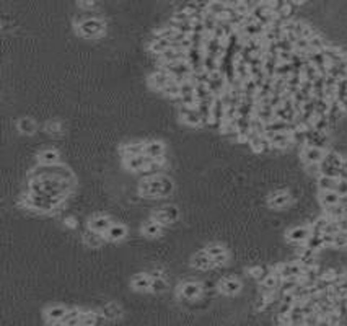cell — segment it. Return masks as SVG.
Returning <instances> with one entry per match:
<instances>
[{"instance_id":"31","label":"cell","mask_w":347,"mask_h":326,"mask_svg":"<svg viewBox=\"0 0 347 326\" xmlns=\"http://www.w3.org/2000/svg\"><path fill=\"white\" fill-rule=\"evenodd\" d=\"M17 126H18V131L22 134H27V136H33V134L36 132V122L29 118L20 119Z\"/></svg>"},{"instance_id":"36","label":"cell","mask_w":347,"mask_h":326,"mask_svg":"<svg viewBox=\"0 0 347 326\" xmlns=\"http://www.w3.org/2000/svg\"><path fill=\"white\" fill-rule=\"evenodd\" d=\"M324 214L328 215L331 220H339L341 217L346 215V212H344L343 206L338 204V206H333V207H326V209H324Z\"/></svg>"},{"instance_id":"10","label":"cell","mask_w":347,"mask_h":326,"mask_svg":"<svg viewBox=\"0 0 347 326\" xmlns=\"http://www.w3.org/2000/svg\"><path fill=\"white\" fill-rule=\"evenodd\" d=\"M201 294H202V286H201L199 282L188 281V282L179 284L178 286V296L183 298L193 300V298H198Z\"/></svg>"},{"instance_id":"44","label":"cell","mask_w":347,"mask_h":326,"mask_svg":"<svg viewBox=\"0 0 347 326\" xmlns=\"http://www.w3.org/2000/svg\"><path fill=\"white\" fill-rule=\"evenodd\" d=\"M336 193L339 196H347V179L344 178H339L338 179V184H336Z\"/></svg>"},{"instance_id":"3","label":"cell","mask_w":347,"mask_h":326,"mask_svg":"<svg viewBox=\"0 0 347 326\" xmlns=\"http://www.w3.org/2000/svg\"><path fill=\"white\" fill-rule=\"evenodd\" d=\"M179 116H181V121H183L184 124H188V126H191V127H201V126H204L202 116H201L198 106L179 105Z\"/></svg>"},{"instance_id":"34","label":"cell","mask_w":347,"mask_h":326,"mask_svg":"<svg viewBox=\"0 0 347 326\" xmlns=\"http://www.w3.org/2000/svg\"><path fill=\"white\" fill-rule=\"evenodd\" d=\"M308 43H310V51H317V53H321L326 46H328V43L321 38V36L317 33V34H313L312 38L308 39Z\"/></svg>"},{"instance_id":"48","label":"cell","mask_w":347,"mask_h":326,"mask_svg":"<svg viewBox=\"0 0 347 326\" xmlns=\"http://www.w3.org/2000/svg\"><path fill=\"white\" fill-rule=\"evenodd\" d=\"M338 224H339V229H341V232H347V215L341 217V219L338 220Z\"/></svg>"},{"instance_id":"2","label":"cell","mask_w":347,"mask_h":326,"mask_svg":"<svg viewBox=\"0 0 347 326\" xmlns=\"http://www.w3.org/2000/svg\"><path fill=\"white\" fill-rule=\"evenodd\" d=\"M77 30L85 38H95V36H100L105 31V22L98 18H87L77 25Z\"/></svg>"},{"instance_id":"24","label":"cell","mask_w":347,"mask_h":326,"mask_svg":"<svg viewBox=\"0 0 347 326\" xmlns=\"http://www.w3.org/2000/svg\"><path fill=\"white\" fill-rule=\"evenodd\" d=\"M59 160H60L59 152H58V150H54V148H46V150H43V152L38 155V162L41 165H46V167H48V165L59 163Z\"/></svg>"},{"instance_id":"8","label":"cell","mask_w":347,"mask_h":326,"mask_svg":"<svg viewBox=\"0 0 347 326\" xmlns=\"http://www.w3.org/2000/svg\"><path fill=\"white\" fill-rule=\"evenodd\" d=\"M307 146H313V147L328 150V147H329L328 132H321V131H317L315 127H312L310 131H307Z\"/></svg>"},{"instance_id":"51","label":"cell","mask_w":347,"mask_h":326,"mask_svg":"<svg viewBox=\"0 0 347 326\" xmlns=\"http://www.w3.org/2000/svg\"><path fill=\"white\" fill-rule=\"evenodd\" d=\"M290 2H292L293 5H302V3L307 2V0H290Z\"/></svg>"},{"instance_id":"11","label":"cell","mask_w":347,"mask_h":326,"mask_svg":"<svg viewBox=\"0 0 347 326\" xmlns=\"http://www.w3.org/2000/svg\"><path fill=\"white\" fill-rule=\"evenodd\" d=\"M310 235H312V227L302 225V227H293L287 232V240L290 243H297V245H303L305 241L308 240Z\"/></svg>"},{"instance_id":"27","label":"cell","mask_w":347,"mask_h":326,"mask_svg":"<svg viewBox=\"0 0 347 326\" xmlns=\"http://www.w3.org/2000/svg\"><path fill=\"white\" fill-rule=\"evenodd\" d=\"M100 315L103 318H108V320H117L122 315V310H121V307H117L116 303H108L100 310Z\"/></svg>"},{"instance_id":"26","label":"cell","mask_w":347,"mask_h":326,"mask_svg":"<svg viewBox=\"0 0 347 326\" xmlns=\"http://www.w3.org/2000/svg\"><path fill=\"white\" fill-rule=\"evenodd\" d=\"M227 8H229V3L224 2V0H210V2H207V12L215 15V17L227 13Z\"/></svg>"},{"instance_id":"50","label":"cell","mask_w":347,"mask_h":326,"mask_svg":"<svg viewBox=\"0 0 347 326\" xmlns=\"http://www.w3.org/2000/svg\"><path fill=\"white\" fill-rule=\"evenodd\" d=\"M341 170H346V172H347V157H343V163H341Z\"/></svg>"},{"instance_id":"19","label":"cell","mask_w":347,"mask_h":326,"mask_svg":"<svg viewBox=\"0 0 347 326\" xmlns=\"http://www.w3.org/2000/svg\"><path fill=\"white\" fill-rule=\"evenodd\" d=\"M126 235H127V227L122 224H113L110 227V230L105 234L108 241H121L126 238Z\"/></svg>"},{"instance_id":"20","label":"cell","mask_w":347,"mask_h":326,"mask_svg":"<svg viewBox=\"0 0 347 326\" xmlns=\"http://www.w3.org/2000/svg\"><path fill=\"white\" fill-rule=\"evenodd\" d=\"M144 153L147 155V157H152V158L162 157V155H165V144L162 141H148V142H145Z\"/></svg>"},{"instance_id":"17","label":"cell","mask_w":347,"mask_h":326,"mask_svg":"<svg viewBox=\"0 0 347 326\" xmlns=\"http://www.w3.org/2000/svg\"><path fill=\"white\" fill-rule=\"evenodd\" d=\"M131 284H132L134 291H137V292L150 291V286H152V276L147 272H139L132 277Z\"/></svg>"},{"instance_id":"1","label":"cell","mask_w":347,"mask_h":326,"mask_svg":"<svg viewBox=\"0 0 347 326\" xmlns=\"http://www.w3.org/2000/svg\"><path fill=\"white\" fill-rule=\"evenodd\" d=\"M174 191V183L165 175H150L139 184V193L144 198H168Z\"/></svg>"},{"instance_id":"22","label":"cell","mask_w":347,"mask_h":326,"mask_svg":"<svg viewBox=\"0 0 347 326\" xmlns=\"http://www.w3.org/2000/svg\"><path fill=\"white\" fill-rule=\"evenodd\" d=\"M163 232V225L158 224L157 220L150 219L148 222H145L142 225V234L147 237V238H155V237H160Z\"/></svg>"},{"instance_id":"29","label":"cell","mask_w":347,"mask_h":326,"mask_svg":"<svg viewBox=\"0 0 347 326\" xmlns=\"http://www.w3.org/2000/svg\"><path fill=\"white\" fill-rule=\"evenodd\" d=\"M80 317H82V310L79 308H69L65 313V317L62 318V325L72 326V325H80Z\"/></svg>"},{"instance_id":"42","label":"cell","mask_w":347,"mask_h":326,"mask_svg":"<svg viewBox=\"0 0 347 326\" xmlns=\"http://www.w3.org/2000/svg\"><path fill=\"white\" fill-rule=\"evenodd\" d=\"M338 277L339 276H338V272H336L334 269H326V271H321V276H319V279H323V281L331 284V286L338 281Z\"/></svg>"},{"instance_id":"30","label":"cell","mask_w":347,"mask_h":326,"mask_svg":"<svg viewBox=\"0 0 347 326\" xmlns=\"http://www.w3.org/2000/svg\"><path fill=\"white\" fill-rule=\"evenodd\" d=\"M339 178H333V177H324V175H319L318 177V188L319 191H334L336 184H338Z\"/></svg>"},{"instance_id":"15","label":"cell","mask_w":347,"mask_h":326,"mask_svg":"<svg viewBox=\"0 0 347 326\" xmlns=\"http://www.w3.org/2000/svg\"><path fill=\"white\" fill-rule=\"evenodd\" d=\"M111 225H113V222L108 215H95V217H91L90 222H88V229L95 230V232H98V234H106Z\"/></svg>"},{"instance_id":"13","label":"cell","mask_w":347,"mask_h":326,"mask_svg":"<svg viewBox=\"0 0 347 326\" xmlns=\"http://www.w3.org/2000/svg\"><path fill=\"white\" fill-rule=\"evenodd\" d=\"M290 199L292 198H290L289 191H276V193H272L271 196H269L267 204H269V207H272V209H284L290 204Z\"/></svg>"},{"instance_id":"18","label":"cell","mask_w":347,"mask_h":326,"mask_svg":"<svg viewBox=\"0 0 347 326\" xmlns=\"http://www.w3.org/2000/svg\"><path fill=\"white\" fill-rule=\"evenodd\" d=\"M67 310H69V308L62 307V305H54V307L46 308V310H44V318H46V322H48V323H60L62 318L65 317Z\"/></svg>"},{"instance_id":"28","label":"cell","mask_w":347,"mask_h":326,"mask_svg":"<svg viewBox=\"0 0 347 326\" xmlns=\"http://www.w3.org/2000/svg\"><path fill=\"white\" fill-rule=\"evenodd\" d=\"M162 93L168 98H179L181 96V85L176 79H172L167 85L162 89Z\"/></svg>"},{"instance_id":"35","label":"cell","mask_w":347,"mask_h":326,"mask_svg":"<svg viewBox=\"0 0 347 326\" xmlns=\"http://www.w3.org/2000/svg\"><path fill=\"white\" fill-rule=\"evenodd\" d=\"M323 162L326 163H329V165H333V167H338L341 168V163H343V157L338 153V152H334V150H326V157Z\"/></svg>"},{"instance_id":"14","label":"cell","mask_w":347,"mask_h":326,"mask_svg":"<svg viewBox=\"0 0 347 326\" xmlns=\"http://www.w3.org/2000/svg\"><path fill=\"white\" fill-rule=\"evenodd\" d=\"M219 291L225 296H236L241 291V282L235 277H224L219 282Z\"/></svg>"},{"instance_id":"43","label":"cell","mask_w":347,"mask_h":326,"mask_svg":"<svg viewBox=\"0 0 347 326\" xmlns=\"http://www.w3.org/2000/svg\"><path fill=\"white\" fill-rule=\"evenodd\" d=\"M44 129H46V132L48 134H60L62 132V126H60V122H58V121H49L44 126Z\"/></svg>"},{"instance_id":"6","label":"cell","mask_w":347,"mask_h":326,"mask_svg":"<svg viewBox=\"0 0 347 326\" xmlns=\"http://www.w3.org/2000/svg\"><path fill=\"white\" fill-rule=\"evenodd\" d=\"M172 79H173V77L168 74V70L165 69V67H158V69L148 77V85H150V89L162 91L163 87L167 85Z\"/></svg>"},{"instance_id":"37","label":"cell","mask_w":347,"mask_h":326,"mask_svg":"<svg viewBox=\"0 0 347 326\" xmlns=\"http://www.w3.org/2000/svg\"><path fill=\"white\" fill-rule=\"evenodd\" d=\"M319 175H324V177H333V178H339L341 177V168L333 167V165H329V163H326V162H321V173Z\"/></svg>"},{"instance_id":"23","label":"cell","mask_w":347,"mask_h":326,"mask_svg":"<svg viewBox=\"0 0 347 326\" xmlns=\"http://www.w3.org/2000/svg\"><path fill=\"white\" fill-rule=\"evenodd\" d=\"M341 196L336 191H319V204L323 207H333V206L339 204Z\"/></svg>"},{"instance_id":"45","label":"cell","mask_w":347,"mask_h":326,"mask_svg":"<svg viewBox=\"0 0 347 326\" xmlns=\"http://www.w3.org/2000/svg\"><path fill=\"white\" fill-rule=\"evenodd\" d=\"M173 20H174V22H189V20H191V15L186 13L184 10H179V12H176V13L173 15Z\"/></svg>"},{"instance_id":"7","label":"cell","mask_w":347,"mask_h":326,"mask_svg":"<svg viewBox=\"0 0 347 326\" xmlns=\"http://www.w3.org/2000/svg\"><path fill=\"white\" fill-rule=\"evenodd\" d=\"M326 157V150L319 148V147H313V146H305L302 147V160L307 163H321Z\"/></svg>"},{"instance_id":"38","label":"cell","mask_w":347,"mask_h":326,"mask_svg":"<svg viewBox=\"0 0 347 326\" xmlns=\"http://www.w3.org/2000/svg\"><path fill=\"white\" fill-rule=\"evenodd\" d=\"M248 272H250V276H251L253 279H256V281L261 282L262 279L269 274V267H264V266H253Z\"/></svg>"},{"instance_id":"47","label":"cell","mask_w":347,"mask_h":326,"mask_svg":"<svg viewBox=\"0 0 347 326\" xmlns=\"http://www.w3.org/2000/svg\"><path fill=\"white\" fill-rule=\"evenodd\" d=\"M79 5H80L82 8L90 10V8H93L96 5V0H79Z\"/></svg>"},{"instance_id":"33","label":"cell","mask_w":347,"mask_h":326,"mask_svg":"<svg viewBox=\"0 0 347 326\" xmlns=\"http://www.w3.org/2000/svg\"><path fill=\"white\" fill-rule=\"evenodd\" d=\"M305 245H307L308 248H312V250H315L317 253L324 248V243H323V238H321V234H312L308 240L305 241Z\"/></svg>"},{"instance_id":"21","label":"cell","mask_w":347,"mask_h":326,"mask_svg":"<svg viewBox=\"0 0 347 326\" xmlns=\"http://www.w3.org/2000/svg\"><path fill=\"white\" fill-rule=\"evenodd\" d=\"M103 235H105V234H98V232L88 229L84 234L85 245L90 246V248H100L103 243H105V238H106V237H103Z\"/></svg>"},{"instance_id":"41","label":"cell","mask_w":347,"mask_h":326,"mask_svg":"<svg viewBox=\"0 0 347 326\" xmlns=\"http://www.w3.org/2000/svg\"><path fill=\"white\" fill-rule=\"evenodd\" d=\"M205 251L209 253V255L212 256V260H214V258H217V256L225 255V253H227V248L222 246V245H219V243H212V245L205 246Z\"/></svg>"},{"instance_id":"12","label":"cell","mask_w":347,"mask_h":326,"mask_svg":"<svg viewBox=\"0 0 347 326\" xmlns=\"http://www.w3.org/2000/svg\"><path fill=\"white\" fill-rule=\"evenodd\" d=\"M303 274V266L298 261L292 263H282L279 265V277L289 279V277H300Z\"/></svg>"},{"instance_id":"39","label":"cell","mask_w":347,"mask_h":326,"mask_svg":"<svg viewBox=\"0 0 347 326\" xmlns=\"http://www.w3.org/2000/svg\"><path fill=\"white\" fill-rule=\"evenodd\" d=\"M333 248H336V250H347V232H339V234L334 235Z\"/></svg>"},{"instance_id":"5","label":"cell","mask_w":347,"mask_h":326,"mask_svg":"<svg viewBox=\"0 0 347 326\" xmlns=\"http://www.w3.org/2000/svg\"><path fill=\"white\" fill-rule=\"evenodd\" d=\"M264 136H266L269 141H271L272 148H277V150L289 148L293 144L292 134H290V132H266Z\"/></svg>"},{"instance_id":"32","label":"cell","mask_w":347,"mask_h":326,"mask_svg":"<svg viewBox=\"0 0 347 326\" xmlns=\"http://www.w3.org/2000/svg\"><path fill=\"white\" fill-rule=\"evenodd\" d=\"M172 48V41L170 39H153L152 44H150V51H152L153 54H158L162 56L165 51Z\"/></svg>"},{"instance_id":"46","label":"cell","mask_w":347,"mask_h":326,"mask_svg":"<svg viewBox=\"0 0 347 326\" xmlns=\"http://www.w3.org/2000/svg\"><path fill=\"white\" fill-rule=\"evenodd\" d=\"M321 238H323L324 248H326V246H333V243H334V235H331V234H321Z\"/></svg>"},{"instance_id":"49","label":"cell","mask_w":347,"mask_h":326,"mask_svg":"<svg viewBox=\"0 0 347 326\" xmlns=\"http://www.w3.org/2000/svg\"><path fill=\"white\" fill-rule=\"evenodd\" d=\"M65 225L70 227V229H75V227H77V220L74 219V217H67V219H65Z\"/></svg>"},{"instance_id":"4","label":"cell","mask_w":347,"mask_h":326,"mask_svg":"<svg viewBox=\"0 0 347 326\" xmlns=\"http://www.w3.org/2000/svg\"><path fill=\"white\" fill-rule=\"evenodd\" d=\"M178 217H179V210L176 206H163L162 209L155 210L152 214V219L157 220L158 224H162L163 227L173 224V222L178 220Z\"/></svg>"},{"instance_id":"25","label":"cell","mask_w":347,"mask_h":326,"mask_svg":"<svg viewBox=\"0 0 347 326\" xmlns=\"http://www.w3.org/2000/svg\"><path fill=\"white\" fill-rule=\"evenodd\" d=\"M144 147H145V142H137V141L124 144V146L121 147L122 158H127V157H131V155H142Z\"/></svg>"},{"instance_id":"16","label":"cell","mask_w":347,"mask_h":326,"mask_svg":"<svg viewBox=\"0 0 347 326\" xmlns=\"http://www.w3.org/2000/svg\"><path fill=\"white\" fill-rule=\"evenodd\" d=\"M191 266L196 267V269H210V267H214V260H212V256L207 253L205 250L204 251H199V253H196V255L191 258Z\"/></svg>"},{"instance_id":"40","label":"cell","mask_w":347,"mask_h":326,"mask_svg":"<svg viewBox=\"0 0 347 326\" xmlns=\"http://www.w3.org/2000/svg\"><path fill=\"white\" fill-rule=\"evenodd\" d=\"M150 291L155 292V294H160V292H165L167 291V281L162 277H152V286H150Z\"/></svg>"},{"instance_id":"9","label":"cell","mask_w":347,"mask_h":326,"mask_svg":"<svg viewBox=\"0 0 347 326\" xmlns=\"http://www.w3.org/2000/svg\"><path fill=\"white\" fill-rule=\"evenodd\" d=\"M147 162H148V157L145 153H142V155H131V157H127V158H122L124 168L129 170V172H134V173L144 172L145 167H147Z\"/></svg>"}]
</instances>
